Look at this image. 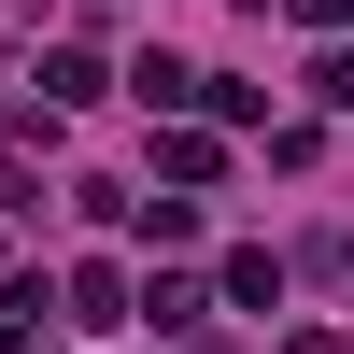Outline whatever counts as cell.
I'll use <instances>...</instances> for the list:
<instances>
[{
    "mask_svg": "<svg viewBox=\"0 0 354 354\" xmlns=\"http://www.w3.org/2000/svg\"><path fill=\"white\" fill-rule=\"evenodd\" d=\"M57 298H71V326H142V283L113 270V255H85V270L57 283Z\"/></svg>",
    "mask_w": 354,
    "mask_h": 354,
    "instance_id": "obj_1",
    "label": "cell"
},
{
    "mask_svg": "<svg viewBox=\"0 0 354 354\" xmlns=\"http://www.w3.org/2000/svg\"><path fill=\"white\" fill-rule=\"evenodd\" d=\"M312 100H326V113H354V43H326V57H312Z\"/></svg>",
    "mask_w": 354,
    "mask_h": 354,
    "instance_id": "obj_10",
    "label": "cell"
},
{
    "mask_svg": "<svg viewBox=\"0 0 354 354\" xmlns=\"http://www.w3.org/2000/svg\"><path fill=\"white\" fill-rule=\"evenodd\" d=\"M156 170H170V185H213V170H227V142H213V128H170V142H156Z\"/></svg>",
    "mask_w": 354,
    "mask_h": 354,
    "instance_id": "obj_5",
    "label": "cell"
},
{
    "mask_svg": "<svg viewBox=\"0 0 354 354\" xmlns=\"http://www.w3.org/2000/svg\"><path fill=\"white\" fill-rule=\"evenodd\" d=\"M227 312H283V270H270V241H241V255H227Z\"/></svg>",
    "mask_w": 354,
    "mask_h": 354,
    "instance_id": "obj_4",
    "label": "cell"
},
{
    "mask_svg": "<svg viewBox=\"0 0 354 354\" xmlns=\"http://www.w3.org/2000/svg\"><path fill=\"white\" fill-rule=\"evenodd\" d=\"M28 312H43V283H0V354H43V340H28Z\"/></svg>",
    "mask_w": 354,
    "mask_h": 354,
    "instance_id": "obj_9",
    "label": "cell"
},
{
    "mask_svg": "<svg viewBox=\"0 0 354 354\" xmlns=\"http://www.w3.org/2000/svg\"><path fill=\"white\" fill-rule=\"evenodd\" d=\"M128 85H142V100H156V113H198V71H185V57H142Z\"/></svg>",
    "mask_w": 354,
    "mask_h": 354,
    "instance_id": "obj_8",
    "label": "cell"
},
{
    "mask_svg": "<svg viewBox=\"0 0 354 354\" xmlns=\"http://www.w3.org/2000/svg\"><path fill=\"white\" fill-rule=\"evenodd\" d=\"M283 15H298V28H354V0H283Z\"/></svg>",
    "mask_w": 354,
    "mask_h": 354,
    "instance_id": "obj_11",
    "label": "cell"
},
{
    "mask_svg": "<svg viewBox=\"0 0 354 354\" xmlns=\"http://www.w3.org/2000/svg\"><path fill=\"white\" fill-rule=\"evenodd\" d=\"M198 113H213V128H241V113H270V85H241V71H198Z\"/></svg>",
    "mask_w": 354,
    "mask_h": 354,
    "instance_id": "obj_6",
    "label": "cell"
},
{
    "mask_svg": "<svg viewBox=\"0 0 354 354\" xmlns=\"http://www.w3.org/2000/svg\"><path fill=\"white\" fill-rule=\"evenodd\" d=\"M28 85H43V113H85V100H100V85H113V71H100V57H85V43H57V57H43V71H28Z\"/></svg>",
    "mask_w": 354,
    "mask_h": 354,
    "instance_id": "obj_2",
    "label": "cell"
},
{
    "mask_svg": "<svg viewBox=\"0 0 354 354\" xmlns=\"http://www.w3.org/2000/svg\"><path fill=\"white\" fill-rule=\"evenodd\" d=\"M128 227H142L156 255H185V241H198V213H185V198H128Z\"/></svg>",
    "mask_w": 354,
    "mask_h": 354,
    "instance_id": "obj_7",
    "label": "cell"
},
{
    "mask_svg": "<svg viewBox=\"0 0 354 354\" xmlns=\"http://www.w3.org/2000/svg\"><path fill=\"white\" fill-rule=\"evenodd\" d=\"M198 312H213V298H198L185 270H156V283H142V326H170V340H198Z\"/></svg>",
    "mask_w": 354,
    "mask_h": 354,
    "instance_id": "obj_3",
    "label": "cell"
},
{
    "mask_svg": "<svg viewBox=\"0 0 354 354\" xmlns=\"http://www.w3.org/2000/svg\"><path fill=\"white\" fill-rule=\"evenodd\" d=\"M283 354H354V340L340 326H283Z\"/></svg>",
    "mask_w": 354,
    "mask_h": 354,
    "instance_id": "obj_12",
    "label": "cell"
}]
</instances>
